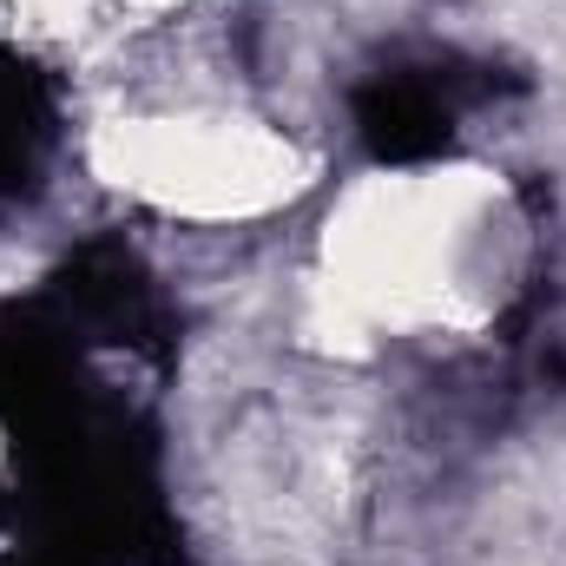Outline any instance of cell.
<instances>
[{"instance_id":"obj_1","label":"cell","mask_w":566,"mask_h":566,"mask_svg":"<svg viewBox=\"0 0 566 566\" xmlns=\"http://www.w3.org/2000/svg\"><path fill=\"white\" fill-rule=\"evenodd\" d=\"M119 171L165 205L191 211H244L290 185V145L231 119H178L139 126L119 139Z\"/></svg>"}]
</instances>
